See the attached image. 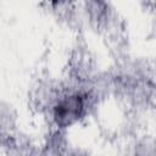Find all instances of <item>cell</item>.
<instances>
[{
  "label": "cell",
  "mask_w": 156,
  "mask_h": 156,
  "mask_svg": "<svg viewBox=\"0 0 156 156\" xmlns=\"http://www.w3.org/2000/svg\"><path fill=\"white\" fill-rule=\"evenodd\" d=\"M83 110V102L79 96H69L62 100L55 108V119L58 124L65 126L77 119Z\"/></svg>",
  "instance_id": "6da1fadb"
}]
</instances>
